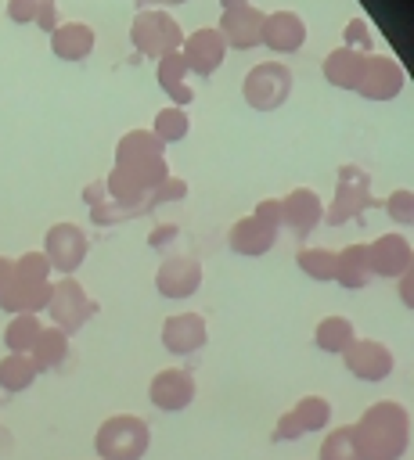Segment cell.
I'll use <instances>...</instances> for the list:
<instances>
[{"label": "cell", "mask_w": 414, "mask_h": 460, "mask_svg": "<svg viewBox=\"0 0 414 460\" xmlns=\"http://www.w3.org/2000/svg\"><path fill=\"white\" fill-rule=\"evenodd\" d=\"M353 435L360 446V460H403V453L410 446L407 406H400L392 399L371 402L360 413V420L353 424Z\"/></svg>", "instance_id": "obj_1"}, {"label": "cell", "mask_w": 414, "mask_h": 460, "mask_svg": "<svg viewBox=\"0 0 414 460\" xmlns=\"http://www.w3.org/2000/svg\"><path fill=\"white\" fill-rule=\"evenodd\" d=\"M115 169L144 194H151L166 176H169V165H166V144L151 133V129H130L119 137L115 144Z\"/></svg>", "instance_id": "obj_2"}, {"label": "cell", "mask_w": 414, "mask_h": 460, "mask_svg": "<svg viewBox=\"0 0 414 460\" xmlns=\"http://www.w3.org/2000/svg\"><path fill=\"white\" fill-rule=\"evenodd\" d=\"M151 446V428L137 413H112L94 431L97 460H144Z\"/></svg>", "instance_id": "obj_3"}, {"label": "cell", "mask_w": 414, "mask_h": 460, "mask_svg": "<svg viewBox=\"0 0 414 460\" xmlns=\"http://www.w3.org/2000/svg\"><path fill=\"white\" fill-rule=\"evenodd\" d=\"M241 97L252 111H277L292 97V68L277 58L256 61L241 79Z\"/></svg>", "instance_id": "obj_4"}, {"label": "cell", "mask_w": 414, "mask_h": 460, "mask_svg": "<svg viewBox=\"0 0 414 460\" xmlns=\"http://www.w3.org/2000/svg\"><path fill=\"white\" fill-rule=\"evenodd\" d=\"M130 43H133V50H137L140 58L158 61L162 54L180 50L184 29H180V22H176L173 14L148 7V11H137V14H133V22H130Z\"/></svg>", "instance_id": "obj_5"}, {"label": "cell", "mask_w": 414, "mask_h": 460, "mask_svg": "<svg viewBox=\"0 0 414 460\" xmlns=\"http://www.w3.org/2000/svg\"><path fill=\"white\" fill-rule=\"evenodd\" d=\"M371 205H374L371 176L360 172L356 165H342V169H338L335 194H331V201L324 205V223L342 226V223H349V219H360Z\"/></svg>", "instance_id": "obj_6"}, {"label": "cell", "mask_w": 414, "mask_h": 460, "mask_svg": "<svg viewBox=\"0 0 414 460\" xmlns=\"http://www.w3.org/2000/svg\"><path fill=\"white\" fill-rule=\"evenodd\" d=\"M47 313H50V323L72 338V334L97 313V302L83 291V284H79L76 277H58V280H50Z\"/></svg>", "instance_id": "obj_7"}, {"label": "cell", "mask_w": 414, "mask_h": 460, "mask_svg": "<svg viewBox=\"0 0 414 460\" xmlns=\"http://www.w3.org/2000/svg\"><path fill=\"white\" fill-rule=\"evenodd\" d=\"M90 252V241H86V230L76 226V223H54L47 234H43V255L50 262L54 273L61 277H72L83 259Z\"/></svg>", "instance_id": "obj_8"}, {"label": "cell", "mask_w": 414, "mask_h": 460, "mask_svg": "<svg viewBox=\"0 0 414 460\" xmlns=\"http://www.w3.org/2000/svg\"><path fill=\"white\" fill-rule=\"evenodd\" d=\"M403 83H407V72L392 54H367L356 93L364 101H392V97H400Z\"/></svg>", "instance_id": "obj_9"}, {"label": "cell", "mask_w": 414, "mask_h": 460, "mask_svg": "<svg viewBox=\"0 0 414 460\" xmlns=\"http://www.w3.org/2000/svg\"><path fill=\"white\" fill-rule=\"evenodd\" d=\"M198 395V385H194V374L184 370V367H166L158 370L151 381H148V402L155 410H166V413H176V410H187Z\"/></svg>", "instance_id": "obj_10"}, {"label": "cell", "mask_w": 414, "mask_h": 460, "mask_svg": "<svg viewBox=\"0 0 414 460\" xmlns=\"http://www.w3.org/2000/svg\"><path fill=\"white\" fill-rule=\"evenodd\" d=\"M342 363L346 370L356 377V381H385L392 370H396V356L389 345L374 341V338H356L346 352H342Z\"/></svg>", "instance_id": "obj_11"}, {"label": "cell", "mask_w": 414, "mask_h": 460, "mask_svg": "<svg viewBox=\"0 0 414 460\" xmlns=\"http://www.w3.org/2000/svg\"><path fill=\"white\" fill-rule=\"evenodd\" d=\"M180 58H184L187 72H194V75H212V72L223 65V58H227V43H223V36H220L216 25H202V29H194V32L184 36Z\"/></svg>", "instance_id": "obj_12"}, {"label": "cell", "mask_w": 414, "mask_h": 460, "mask_svg": "<svg viewBox=\"0 0 414 460\" xmlns=\"http://www.w3.org/2000/svg\"><path fill=\"white\" fill-rule=\"evenodd\" d=\"M202 288V262L194 255H169L158 262L155 270V291L162 298H191L194 291Z\"/></svg>", "instance_id": "obj_13"}, {"label": "cell", "mask_w": 414, "mask_h": 460, "mask_svg": "<svg viewBox=\"0 0 414 460\" xmlns=\"http://www.w3.org/2000/svg\"><path fill=\"white\" fill-rule=\"evenodd\" d=\"M306 43V22L295 11H266L263 25H259V47H266L270 54H295Z\"/></svg>", "instance_id": "obj_14"}, {"label": "cell", "mask_w": 414, "mask_h": 460, "mask_svg": "<svg viewBox=\"0 0 414 460\" xmlns=\"http://www.w3.org/2000/svg\"><path fill=\"white\" fill-rule=\"evenodd\" d=\"M367 248V266H371V277H389V280H400L410 273V241L407 234H382L374 237Z\"/></svg>", "instance_id": "obj_15"}, {"label": "cell", "mask_w": 414, "mask_h": 460, "mask_svg": "<svg viewBox=\"0 0 414 460\" xmlns=\"http://www.w3.org/2000/svg\"><path fill=\"white\" fill-rule=\"evenodd\" d=\"M324 223V201L313 187H295L281 198V226H288L299 241L310 237Z\"/></svg>", "instance_id": "obj_16"}, {"label": "cell", "mask_w": 414, "mask_h": 460, "mask_svg": "<svg viewBox=\"0 0 414 460\" xmlns=\"http://www.w3.org/2000/svg\"><path fill=\"white\" fill-rule=\"evenodd\" d=\"M158 338H162V349H166V352H173V356H191V352H198V349L209 341V323H205L202 313H191V309H187V313H173V316L162 320Z\"/></svg>", "instance_id": "obj_17"}, {"label": "cell", "mask_w": 414, "mask_h": 460, "mask_svg": "<svg viewBox=\"0 0 414 460\" xmlns=\"http://www.w3.org/2000/svg\"><path fill=\"white\" fill-rule=\"evenodd\" d=\"M47 302H50V280H29L11 273V280L0 291V309L7 316H36L47 309Z\"/></svg>", "instance_id": "obj_18"}, {"label": "cell", "mask_w": 414, "mask_h": 460, "mask_svg": "<svg viewBox=\"0 0 414 460\" xmlns=\"http://www.w3.org/2000/svg\"><path fill=\"white\" fill-rule=\"evenodd\" d=\"M263 14H266V11H259L256 4L223 11L216 29H220L227 50H230V47H234V50H252V47H259V25H263Z\"/></svg>", "instance_id": "obj_19"}, {"label": "cell", "mask_w": 414, "mask_h": 460, "mask_svg": "<svg viewBox=\"0 0 414 460\" xmlns=\"http://www.w3.org/2000/svg\"><path fill=\"white\" fill-rule=\"evenodd\" d=\"M227 244H230L234 255L259 259V255H266V252L277 244V230L266 226V223L256 219V216H241V219L227 230Z\"/></svg>", "instance_id": "obj_20"}, {"label": "cell", "mask_w": 414, "mask_h": 460, "mask_svg": "<svg viewBox=\"0 0 414 460\" xmlns=\"http://www.w3.org/2000/svg\"><path fill=\"white\" fill-rule=\"evenodd\" d=\"M94 43H97V32L86 22H61L50 32V54L58 61H86L94 54Z\"/></svg>", "instance_id": "obj_21"}, {"label": "cell", "mask_w": 414, "mask_h": 460, "mask_svg": "<svg viewBox=\"0 0 414 460\" xmlns=\"http://www.w3.org/2000/svg\"><path fill=\"white\" fill-rule=\"evenodd\" d=\"M364 58L360 50H349V47H335L324 54L320 61V75L335 86V90H356L360 86V75H364Z\"/></svg>", "instance_id": "obj_22"}, {"label": "cell", "mask_w": 414, "mask_h": 460, "mask_svg": "<svg viewBox=\"0 0 414 460\" xmlns=\"http://www.w3.org/2000/svg\"><path fill=\"white\" fill-rule=\"evenodd\" d=\"M155 79H158V86L169 93V101H173L176 108H187V104L194 101V90L187 86V65H184V58H180V50L162 54V58L155 61Z\"/></svg>", "instance_id": "obj_23"}, {"label": "cell", "mask_w": 414, "mask_h": 460, "mask_svg": "<svg viewBox=\"0 0 414 460\" xmlns=\"http://www.w3.org/2000/svg\"><path fill=\"white\" fill-rule=\"evenodd\" d=\"M338 288L346 291H360L371 280V266H367V248L364 244H346L342 252H335V277Z\"/></svg>", "instance_id": "obj_24"}, {"label": "cell", "mask_w": 414, "mask_h": 460, "mask_svg": "<svg viewBox=\"0 0 414 460\" xmlns=\"http://www.w3.org/2000/svg\"><path fill=\"white\" fill-rule=\"evenodd\" d=\"M353 341H356V327H353L349 316L331 313V316L317 320V327H313V345H317L320 352H328V356H342Z\"/></svg>", "instance_id": "obj_25"}, {"label": "cell", "mask_w": 414, "mask_h": 460, "mask_svg": "<svg viewBox=\"0 0 414 460\" xmlns=\"http://www.w3.org/2000/svg\"><path fill=\"white\" fill-rule=\"evenodd\" d=\"M68 345H72V338L50 323V327L40 331L36 345L29 349V356H32V363H36L40 374H43V370H58V367L68 359Z\"/></svg>", "instance_id": "obj_26"}, {"label": "cell", "mask_w": 414, "mask_h": 460, "mask_svg": "<svg viewBox=\"0 0 414 460\" xmlns=\"http://www.w3.org/2000/svg\"><path fill=\"white\" fill-rule=\"evenodd\" d=\"M40 377V370H36V363H32V356L29 352H7L4 359H0V388L4 392H25V388H32V381Z\"/></svg>", "instance_id": "obj_27"}, {"label": "cell", "mask_w": 414, "mask_h": 460, "mask_svg": "<svg viewBox=\"0 0 414 460\" xmlns=\"http://www.w3.org/2000/svg\"><path fill=\"white\" fill-rule=\"evenodd\" d=\"M151 133H155L162 144H180V140H187V133H191V115H187V108H176V104L158 108L155 119H151Z\"/></svg>", "instance_id": "obj_28"}, {"label": "cell", "mask_w": 414, "mask_h": 460, "mask_svg": "<svg viewBox=\"0 0 414 460\" xmlns=\"http://www.w3.org/2000/svg\"><path fill=\"white\" fill-rule=\"evenodd\" d=\"M292 417H295V424H299L302 435L324 431V428L331 424V402H328L324 395H302V399L292 406Z\"/></svg>", "instance_id": "obj_29"}, {"label": "cell", "mask_w": 414, "mask_h": 460, "mask_svg": "<svg viewBox=\"0 0 414 460\" xmlns=\"http://www.w3.org/2000/svg\"><path fill=\"white\" fill-rule=\"evenodd\" d=\"M317 460H360V446L353 435V424H338L331 428L320 446H317Z\"/></svg>", "instance_id": "obj_30"}, {"label": "cell", "mask_w": 414, "mask_h": 460, "mask_svg": "<svg viewBox=\"0 0 414 460\" xmlns=\"http://www.w3.org/2000/svg\"><path fill=\"white\" fill-rule=\"evenodd\" d=\"M295 266L310 277V280H320L328 284L335 277V252L331 248H320V244H306L295 252Z\"/></svg>", "instance_id": "obj_31"}, {"label": "cell", "mask_w": 414, "mask_h": 460, "mask_svg": "<svg viewBox=\"0 0 414 460\" xmlns=\"http://www.w3.org/2000/svg\"><path fill=\"white\" fill-rule=\"evenodd\" d=\"M40 331H43L40 316H11L7 327H4V345H7V352H29V349L36 345Z\"/></svg>", "instance_id": "obj_32"}, {"label": "cell", "mask_w": 414, "mask_h": 460, "mask_svg": "<svg viewBox=\"0 0 414 460\" xmlns=\"http://www.w3.org/2000/svg\"><path fill=\"white\" fill-rule=\"evenodd\" d=\"M187 198V180H180V176H166L151 194H148V201H144V216L148 212H155L158 205H169V201H184Z\"/></svg>", "instance_id": "obj_33"}, {"label": "cell", "mask_w": 414, "mask_h": 460, "mask_svg": "<svg viewBox=\"0 0 414 460\" xmlns=\"http://www.w3.org/2000/svg\"><path fill=\"white\" fill-rule=\"evenodd\" d=\"M11 273L14 277H29V280H54V270H50V262H47L43 252H22L11 262Z\"/></svg>", "instance_id": "obj_34"}, {"label": "cell", "mask_w": 414, "mask_h": 460, "mask_svg": "<svg viewBox=\"0 0 414 460\" xmlns=\"http://www.w3.org/2000/svg\"><path fill=\"white\" fill-rule=\"evenodd\" d=\"M342 47H349V50H360V54H371V47H374V36H371V25H367V18L353 14V18L346 22V29H342Z\"/></svg>", "instance_id": "obj_35"}, {"label": "cell", "mask_w": 414, "mask_h": 460, "mask_svg": "<svg viewBox=\"0 0 414 460\" xmlns=\"http://www.w3.org/2000/svg\"><path fill=\"white\" fill-rule=\"evenodd\" d=\"M410 205H414L410 187H396V190H392V194L382 201L385 216H389V219H396L400 226H407V223H410V216H414V208H410Z\"/></svg>", "instance_id": "obj_36"}, {"label": "cell", "mask_w": 414, "mask_h": 460, "mask_svg": "<svg viewBox=\"0 0 414 460\" xmlns=\"http://www.w3.org/2000/svg\"><path fill=\"white\" fill-rule=\"evenodd\" d=\"M90 219H94L97 226H115V223H122V219H137V212L126 208V205H119V201H112V198H104L101 205L90 208Z\"/></svg>", "instance_id": "obj_37"}, {"label": "cell", "mask_w": 414, "mask_h": 460, "mask_svg": "<svg viewBox=\"0 0 414 460\" xmlns=\"http://www.w3.org/2000/svg\"><path fill=\"white\" fill-rule=\"evenodd\" d=\"M252 216H256V219H263L266 226L281 230V198H263V201H256Z\"/></svg>", "instance_id": "obj_38"}, {"label": "cell", "mask_w": 414, "mask_h": 460, "mask_svg": "<svg viewBox=\"0 0 414 460\" xmlns=\"http://www.w3.org/2000/svg\"><path fill=\"white\" fill-rule=\"evenodd\" d=\"M36 7H40V0H7V18L14 25H32Z\"/></svg>", "instance_id": "obj_39"}, {"label": "cell", "mask_w": 414, "mask_h": 460, "mask_svg": "<svg viewBox=\"0 0 414 460\" xmlns=\"http://www.w3.org/2000/svg\"><path fill=\"white\" fill-rule=\"evenodd\" d=\"M270 438H274V442H292V438H302V431H299V424H295L292 410H284V413L277 417V424H274Z\"/></svg>", "instance_id": "obj_40"}, {"label": "cell", "mask_w": 414, "mask_h": 460, "mask_svg": "<svg viewBox=\"0 0 414 460\" xmlns=\"http://www.w3.org/2000/svg\"><path fill=\"white\" fill-rule=\"evenodd\" d=\"M32 25H40V29H43V32L50 36V32H54V29L61 25V22H58V4H54V0H40V7H36V18H32Z\"/></svg>", "instance_id": "obj_41"}, {"label": "cell", "mask_w": 414, "mask_h": 460, "mask_svg": "<svg viewBox=\"0 0 414 460\" xmlns=\"http://www.w3.org/2000/svg\"><path fill=\"white\" fill-rule=\"evenodd\" d=\"M176 237H180V226H176V223H158V226H151L148 244H151V248H166V244L176 241Z\"/></svg>", "instance_id": "obj_42"}, {"label": "cell", "mask_w": 414, "mask_h": 460, "mask_svg": "<svg viewBox=\"0 0 414 460\" xmlns=\"http://www.w3.org/2000/svg\"><path fill=\"white\" fill-rule=\"evenodd\" d=\"M108 198V190H104V180H97V183H90L86 190H83V201H86V208H94V205H101Z\"/></svg>", "instance_id": "obj_43"}, {"label": "cell", "mask_w": 414, "mask_h": 460, "mask_svg": "<svg viewBox=\"0 0 414 460\" xmlns=\"http://www.w3.org/2000/svg\"><path fill=\"white\" fill-rule=\"evenodd\" d=\"M180 4H187V0H137V11H148V7L162 11V7H180Z\"/></svg>", "instance_id": "obj_44"}, {"label": "cell", "mask_w": 414, "mask_h": 460, "mask_svg": "<svg viewBox=\"0 0 414 460\" xmlns=\"http://www.w3.org/2000/svg\"><path fill=\"white\" fill-rule=\"evenodd\" d=\"M400 302H403V305H410V273H407V277H400Z\"/></svg>", "instance_id": "obj_45"}, {"label": "cell", "mask_w": 414, "mask_h": 460, "mask_svg": "<svg viewBox=\"0 0 414 460\" xmlns=\"http://www.w3.org/2000/svg\"><path fill=\"white\" fill-rule=\"evenodd\" d=\"M11 280V259L7 255H0V291H4V284Z\"/></svg>", "instance_id": "obj_46"}, {"label": "cell", "mask_w": 414, "mask_h": 460, "mask_svg": "<svg viewBox=\"0 0 414 460\" xmlns=\"http://www.w3.org/2000/svg\"><path fill=\"white\" fill-rule=\"evenodd\" d=\"M245 4H252V0H220V11H230V7H245Z\"/></svg>", "instance_id": "obj_47"}]
</instances>
